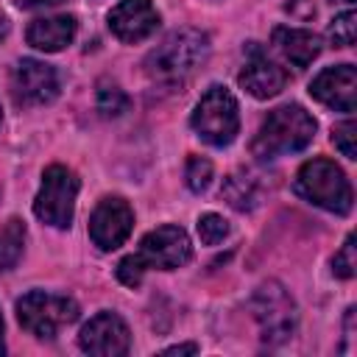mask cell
Listing matches in <instances>:
<instances>
[{
    "mask_svg": "<svg viewBox=\"0 0 357 357\" xmlns=\"http://www.w3.org/2000/svg\"><path fill=\"white\" fill-rule=\"evenodd\" d=\"M206 56H209V36L198 28H178L167 33L145 56V73L156 84L181 86L204 67Z\"/></svg>",
    "mask_w": 357,
    "mask_h": 357,
    "instance_id": "cell-1",
    "label": "cell"
},
{
    "mask_svg": "<svg viewBox=\"0 0 357 357\" xmlns=\"http://www.w3.org/2000/svg\"><path fill=\"white\" fill-rule=\"evenodd\" d=\"M192 257L190 237L181 226H159L139 240V248L117 262V279L126 287H137L145 271H173L187 265Z\"/></svg>",
    "mask_w": 357,
    "mask_h": 357,
    "instance_id": "cell-2",
    "label": "cell"
},
{
    "mask_svg": "<svg viewBox=\"0 0 357 357\" xmlns=\"http://www.w3.org/2000/svg\"><path fill=\"white\" fill-rule=\"evenodd\" d=\"M315 120L312 114L298 106V103H284L279 109H273L254 142H251V153L259 159V162H268V159H276V156H284V153H296V151H304L312 137H315Z\"/></svg>",
    "mask_w": 357,
    "mask_h": 357,
    "instance_id": "cell-3",
    "label": "cell"
},
{
    "mask_svg": "<svg viewBox=\"0 0 357 357\" xmlns=\"http://www.w3.org/2000/svg\"><path fill=\"white\" fill-rule=\"evenodd\" d=\"M293 190L312 206H321L335 215H349L351 204H354L351 184H349L346 173L332 159H324V156L310 159L298 167Z\"/></svg>",
    "mask_w": 357,
    "mask_h": 357,
    "instance_id": "cell-4",
    "label": "cell"
},
{
    "mask_svg": "<svg viewBox=\"0 0 357 357\" xmlns=\"http://www.w3.org/2000/svg\"><path fill=\"white\" fill-rule=\"evenodd\" d=\"M248 310L259 326V337L262 343L268 346H279L284 343L293 332H296V324H298V307L293 301V296L284 290V284L279 282H262L251 301H248Z\"/></svg>",
    "mask_w": 357,
    "mask_h": 357,
    "instance_id": "cell-5",
    "label": "cell"
},
{
    "mask_svg": "<svg viewBox=\"0 0 357 357\" xmlns=\"http://www.w3.org/2000/svg\"><path fill=\"white\" fill-rule=\"evenodd\" d=\"M190 126L204 142H209L215 148L234 142V137L240 131V112H237L234 95L220 84L209 86L201 95V100L190 117Z\"/></svg>",
    "mask_w": 357,
    "mask_h": 357,
    "instance_id": "cell-6",
    "label": "cell"
},
{
    "mask_svg": "<svg viewBox=\"0 0 357 357\" xmlns=\"http://www.w3.org/2000/svg\"><path fill=\"white\" fill-rule=\"evenodd\" d=\"M78 304L70 296L59 293H45V290H31L17 301V318L22 329L42 340H53L64 326L78 321Z\"/></svg>",
    "mask_w": 357,
    "mask_h": 357,
    "instance_id": "cell-7",
    "label": "cell"
},
{
    "mask_svg": "<svg viewBox=\"0 0 357 357\" xmlns=\"http://www.w3.org/2000/svg\"><path fill=\"white\" fill-rule=\"evenodd\" d=\"M75 195H78V176L64 165H50L42 176L33 212L42 223L53 229H67L75 215Z\"/></svg>",
    "mask_w": 357,
    "mask_h": 357,
    "instance_id": "cell-8",
    "label": "cell"
},
{
    "mask_svg": "<svg viewBox=\"0 0 357 357\" xmlns=\"http://www.w3.org/2000/svg\"><path fill=\"white\" fill-rule=\"evenodd\" d=\"M59 95V75L39 59H22L11 70V98L17 106H45Z\"/></svg>",
    "mask_w": 357,
    "mask_h": 357,
    "instance_id": "cell-9",
    "label": "cell"
},
{
    "mask_svg": "<svg viewBox=\"0 0 357 357\" xmlns=\"http://www.w3.org/2000/svg\"><path fill=\"white\" fill-rule=\"evenodd\" d=\"M134 229V212L120 195H106L89 218V237L100 251H114L128 240Z\"/></svg>",
    "mask_w": 357,
    "mask_h": 357,
    "instance_id": "cell-10",
    "label": "cell"
},
{
    "mask_svg": "<svg viewBox=\"0 0 357 357\" xmlns=\"http://www.w3.org/2000/svg\"><path fill=\"white\" fill-rule=\"evenodd\" d=\"M78 346L95 357H120L128 351L131 335H128L126 321L117 312L103 310L84 324V329L78 335Z\"/></svg>",
    "mask_w": 357,
    "mask_h": 357,
    "instance_id": "cell-11",
    "label": "cell"
},
{
    "mask_svg": "<svg viewBox=\"0 0 357 357\" xmlns=\"http://www.w3.org/2000/svg\"><path fill=\"white\" fill-rule=\"evenodd\" d=\"M310 95L335 109V112H346L351 114L357 106V70L351 64H337V67H326L324 73H318L310 84Z\"/></svg>",
    "mask_w": 357,
    "mask_h": 357,
    "instance_id": "cell-12",
    "label": "cell"
},
{
    "mask_svg": "<svg viewBox=\"0 0 357 357\" xmlns=\"http://www.w3.org/2000/svg\"><path fill=\"white\" fill-rule=\"evenodd\" d=\"M159 25V11L151 0H120L109 11V28L120 42H142Z\"/></svg>",
    "mask_w": 357,
    "mask_h": 357,
    "instance_id": "cell-13",
    "label": "cell"
},
{
    "mask_svg": "<svg viewBox=\"0 0 357 357\" xmlns=\"http://www.w3.org/2000/svg\"><path fill=\"white\" fill-rule=\"evenodd\" d=\"M237 81H240V86H243L248 95H254V98H259V100H268V98H276V95L284 89L287 73H284L279 64H273V61L262 53V47H257V42H248V61H245V67L240 70Z\"/></svg>",
    "mask_w": 357,
    "mask_h": 357,
    "instance_id": "cell-14",
    "label": "cell"
},
{
    "mask_svg": "<svg viewBox=\"0 0 357 357\" xmlns=\"http://www.w3.org/2000/svg\"><path fill=\"white\" fill-rule=\"evenodd\" d=\"M75 31H78V22L73 14H59V17H42V20H33L25 31V39L31 47L36 50H45V53H56L61 47H67L73 39H75Z\"/></svg>",
    "mask_w": 357,
    "mask_h": 357,
    "instance_id": "cell-15",
    "label": "cell"
},
{
    "mask_svg": "<svg viewBox=\"0 0 357 357\" xmlns=\"http://www.w3.org/2000/svg\"><path fill=\"white\" fill-rule=\"evenodd\" d=\"M273 45L276 50L293 64V67H307L318 59L321 53V36H315L312 31H304V28H287V25H279L273 28Z\"/></svg>",
    "mask_w": 357,
    "mask_h": 357,
    "instance_id": "cell-16",
    "label": "cell"
},
{
    "mask_svg": "<svg viewBox=\"0 0 357 357\" xmlns=\"http://www.w3.org/2000/svg\"><path fill=\"white\" fill-rule=\"evenodd\" d=\"M220 195L229 201V206H234L237 212H248V209H254L257 204H259V198H262V181H259V176L254 173V170H234L226 181H223V187H220Z\"/></svg>",
    "mask_w": 357,
    "mask_h": 357,
    "instance_id": "cell-17",
    "label": "cell"
},
{
    "mask_svg": "<svg viewBox=\"0 0 357 357\" xmlns=\"http://www.w3.org/2000/svg\"><path fill=\"white\" fill-rule=\"evenodd\" d=\"M25 248V223L20 218H8L0 229V271H11Z\"/></svg>",
    "mask_w": 357,
    "mask_h": 357,
    "instance_id": "cell-18",
    "label": "cell"
},
{
    "mask_svg": "<svg viewBox=\"0 0 357 357\" xmlns=\"http://www.w3.org/2000/svg\"><path fill=\"white\" fill-rule=\"evenodd\" d=\"M128 109V95L117 84H100L98 86V112L103 117H120Z\"/></svg>",
    "mask_w": 357,
    "mask_h": 357,
    "instance_id": "cell-19",
    "label": "cell"
},
{
    "mask_svg": "<svg viewBox=\"0 0 357 357\" xmlns=\"http://www.w3.org/2000/svg\"><path fill=\"white\" fill-rule=\"evenodd\" d=\"M329 39L337 47H351L357 39V14L354 11H343L329 22Z\"/></svg>",
    "mask_w": 357,
    "mask_h": 357,
    "instance_id": "cell-20",
    "label": "cell"
},
{
    "mask_svg": "<svg viewBox=\"0 0 357 357\" xmlns=\"http://www.w3.org/2000/svg\"><path fill=\"white\" fill-rule=\"evenodd\" d=\"M184 181L192 192H204L212 181V162L204 156H190L187 167H184Z\"/></svg>",
    "mask_w": 357,
    "mask_h": 357,
    "instance_id": "cell-21",
    "label": "cell"
},
{
    "mask_svg": "<svg viewBox=\"0 0 357 357\" xmlns=\"http://www.w3.org/2000/svg\"><path fill=\"white\" fill-rule=\"evenodd\" d=\"M226 234H229V223H226V218H220L218 212H206V215L198 218V237H201V243L218 245Z\"/></svg>",
    "mask_w": 357,
    "mask_h": 357,
    "instance_id": "cell-22",
    "label": "cell"
},
{
    "mask_svg": "<svg viewBox=\"0 0 357 357\" xmlns=\"http://www.w3.org/2000/svg\"><path fill=\"white\" fill-rule=\"evenodd\" d=\"M332 271H335V276H340V279H351V276L357 273V257H354V234H349V237L343 240L340 251H337V254H335V259H332Z\"/></svg>",
    "mask_w": 357,
    "mask_h": 357,
    "instance_id": "cell-23",
    "label": "cell"
},
{
    "mask_svg": "<svg viewBox=\"0 0 357 357\" xmlns=\"http://www.w3.org/2000/svg\"><path fill=\"white\" fill-rule=\"evenodd\" d=\"M354 139H357V126H354V120H343L340 126H335L332 142H335V148H337L346 159H357V145H354Z\"/></svg>",
    "mask_w": 357,
    "mask_h": 357,
    "instance_id": "cell-24",
    "label": "cell"
},
{
    "mask_svg": "<svg viewBox=\"0 0 357 357\" xmlns=\"http://www.w3.org/2000/svg\"><path fill=\"white\" fill-rule=\"evenodd\" d=\"M20 8H45V6H59L64 0H17Z\"/></svg>",
    "mask_w": 357,
    "mask_h": 357,
    "instance_id": "cell-25",
    "label": "cell"
},
{
    "mask_svg": "<svg viewBox=\"0 0 357 357\" xmlns=\"http://www.w3.org/2000/svg\"><path fill=\"white\" fill-rule=\"evenodd\" d=\"M195 351H198L195 343H181V346H170V349H165L162 354H195Z\"/></svg>",
    "mask_w": 357,
    "mask_h": 357,
    "instance_id": "cell-26",
    "label": "cell"
},
{
    "mask_svg": "<svg viewBox=\"0 0 357 357\" xmlns=\"http://www.w3.org/2000/svg\"><path fill=\"white\" fill-rule=\"evenodd\" d=\"M6 351V343H3V315H0V354Z\"/></svg>",
    "mask_w": 357,
    "mask_h": 357,
    "instance_id": "cell-27",
    "label": "cell"
},
{
    "mask_svg": "<svg viewBox=\"0 0 357 357\" xmlns=\"http://www.w3.org/2000/svg\"><path fill=\"white\" fill-rule=\"evenodd\" d=\"M3 36H6V20L0 17V39H3Z\"/></svg>",
    "mask_w": 357,
    "mask_h": 357,
    "instance_id": "cell-28",
    "label": "cell"
},
{
    "mask_svg": "<svg viewBox=\"0 0 357 357\" xmlns=\"http://www.w3.org/2000/svg\"><path fill=\"white\" fill-rule=\"evenodd\" d=\"M343 3H354V0H343Z\"/></svg>",
    "mask_w": 357,
    "mask_h": 357,
    "instance_id": "cell-29",
    "label": "cell"
}]
</instances>
